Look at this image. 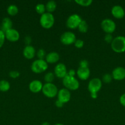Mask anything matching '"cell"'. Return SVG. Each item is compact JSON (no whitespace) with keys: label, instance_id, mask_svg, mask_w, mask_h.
<instances>
[{"label":"cell","instance_id":"obj_41","mask_svg":"<svg viewBox=\"0 0 125 125\" xmlns=\"http://www.w3.org/2000/svg\"></svg>","mask_w":125,"mask_h":125},{"label":"cell","instance_id":"obj_11","mask_svg":"<svg viewBox=\"0 0 125 125\" xmlns=\"http://www.w3.org/2000/svg\"><path fill=\"white\" fill-rule=\"evenodd\" d=\"M54 74L58 78L63 79L67 74V68L62 63H59L56 65L54 69Z\"/></svg>","mask_w":125,"mask_h":125},{"label":"cell","instance_id":"obj_35","mask_svg":"<svg viewBox=\"0 0 125 125\" xmlns=\"http://www.w3.org/2000/svg\"><path fill=\"white\" fill-rule=\"evenodd\" d=\"M55 106L58 108H61V107H63L64 104L61 101H60V100H56V101H55Z\"/></svg>","mask_w":125,"mask_h":125},{"label":"cell","instance_id":"obj_13","mask_svg":"<svg viewBox=\"0 0 125 125\" xmlns=\"http://www.w3.org/2000/svg\"><path fill=\"white\" fill-rule=\"evenodd\" d=\"M4 33L6 39L11 42H15L19 40L20 33L16 29L12 28Z\"/></svg>","mask_w":125,"mask_h":125},{"label":"cell","instance_id":"obj_2","mask_svg":"<svg viewBox=\"0 0 125 125\" xmlns=\"http://www.w3.org/2000/svg\"><path fill=\"white\" fill-rule=\"evenodd\" d=\"M39 22L43 28L49 29L53 26L55 23V17L52 13L45 12L40 15Z\"/></svg>","mask_w":125,"mask_h":125},{"label":"cell","instance_id":"obj_22","mask_svg":"<svg viewBox=\"0 0 125 125\" xmlns=\"http://www.w3.org/2000/svg\"><path fill=\"white\" fill-rule=\"evenodd\" d=\"M11 87V85L9 81L6 80H1L0 81V91L5 92L8 91Z\"/></svg>","mask_w":125,"mask_h":125},{"label":"cell","instance_id":"obj_8","mask_svg":"<svg viewBox=\"0 0 125 125\" xmlns=\"http://www.w3.org/2000/svg\"><path fill=\"white\" fill-rule=\"evenodd\" d=\"M102 86V80L99 78H94L89 81L88 84V89L89 93H96L101 89Z\"/></svg>","mask_w":125,"mask_h":125},{"label":"cell","instance_id":"obj_37","mask_svg":"<svg viewBox=\"0 0 125 125\" xmlns=\"http://www.w3.org/2000/svg\"><path fill=\"white\" fill-rule=\"evenodd\" d=\"M75 74H76V72H75L74 70H70L67 72V75L70 76L75 77Z\"/></svg>","mask_w":125,"mask_h":125},{"label":"cell","instance_id":"obj_40","mask_svg":"<svg viewBox=\"0 0 125 125\" xmlns=\"http://www.w3.org/2000/svg\"><path fill=\"white\" fill-rule=\"evenodd\" d=\"M55 125H64L61 124V123H56V124H55Z\"/></svg>","mask_w":125,"mask_h":125},{"label":"cell","instance_id":"obj_38","mask_svg":"<svg viewBox=\"0 0 125 125\" xmlns=\"http://www.w3.org/2000/svg\"><path fill=\"white\" fill-rule=\"evenodd\" d=\"M90 96L93 99H96L98 98V94H96V93H91Z\"/></svg>","mask_w":125,"mask_h":125},{"label":"cell","instance_id":"obj_24","mask_svg":"<svg viewBox=\"0 0 125 125\" xmlns=\"http://www.w3.org/2000/svg\"><path fill=\"white\" fill-rule=\"evenodd\" d=\"M35 10L37 13L41 15L45 13V10H46V9H45V5L42 3H38L36 6Z\"/></svg>","mask_w":125,"mask_h":125},{"label":"cell","instance_id":"obj_14","mask_svg":"<svg viewBox=\"0 0 125 125\" xmlns=\"http://www.w3.org/2000/svg\"><path fill=\"white\" fill-rule=\"evenodd\" d=\"M43 87V84L39 80H33L29 83V89L32 93L37 94L42 91Z\"/></svg>","mask_w":125,"mask_h":125},{"label":"cell","instance_id":"obj_6","mask_svg":"<svg viewBox=\"0 0 125 125\" xmlns=\"http://www.w3.org/2000/svg\"><path fill=\"white\" fill-rule=\"evenodd\" d=\"M82 21L80 16L76 13L71 15L66 20V26L68 28L74 29L78 28V25Z\"/></svg>","mask_w":125,"mask_h":125},{"label":"cell","instance_id":"obj_30","mask_svg":"<svg viewBox=\"0 0 125 125\" xmlns=\"http://www.w3.org/2000/svg\"><path fill=\"white\" fill-rule=\"evenodd\" d=\"M74 44V46H75L77 48L80 49L82 48L83 46V45H84V42L82 40H81V39H77Z\"/></svg>","mask_w":125,"mask_h":125},{"label":"cell","instance_id":"obj_20","mask_svg":"<svg viewBox=\"0 0 125 125\" xmlns=\"http://www.w3.org/2000/svg\"><path fill=\"white\" fill-rule=\"evenodd\" d=\"M56 7H57V5H56V2L53 0L48 1L45 4V9L47 11V12H49V13H51L53 12L56 10Z\"/></svg>","mask_w":125,"mask_h":125},{"label":"cell","instance_id":"obj_31","mask_svg":"<svg viewBox=\"0 0 125 125\" xmlns=\"http://www.w3.org/2000/svg\"><path fill=\"white\" fill-rule=\"evenodd\" d=\"M9 76L11 77L12 79H16V78H18L20 76V73L18 71L16 70H12L9 73Z\"/></svg>","mask_w":125,"mask_h":125},{"label":"cell","instance_id":"obj_25","mask_svg":"<svg viewBox=\"0 0 125 125\" xmlns=\"http://www.w3.org/2000/svg\"><path fill=\"white\" fill-rule=\"evenodd\" d=\"M54 79H55V74L51 72L47 73L44 76V81L46 82V83H52Z\"/></svg>","mask_w":125,"mask_h":125},{"label":"cell","instance_id":"obj_1","mask_svg":"<svg viewBox=\"0 0 125 125\" xmlns=\"http://www.w3.org/2000/svg\"><path fill=\"white\" fill-rule=\"evenodd\" d=\"M110 44L112 49L115 52L122 53L125 51V37H116L113 38V40Z\"/></svg>","mask_w":125,"mask_h":125},{"label":"cell","instance_id":"obj_4","mask_svg":"<svg viewBox=\"0 0 125 125\" xmlns=\"http://www.w3.org/2000/svg\"><path fill=\"white\" fill-rule=\"evenodd\" d=\"M48 67L49 65L45 60L37 59L32 63L31 69L32 72H34V73L39 74V73H42L45 72L47 70Z\"/></svg>","mask_w":125,"mask_h":125},{"label":"cell","instance_id":"obj_7","mask_svg":"<svg viewBox=\"0 0 125 125\" xmlns=\"http://www.w3.org/2000/svg\"><path fill=\"white\" fill-rule=\"evenodd\" d=\"M102 29L106 34H112L116 29V24L115 21L110 18L104 19L101 22Z\"/></svg>","mask_w":125,"mask_h":125},{"label":"cell","instance_id":"obj_26","mask_svg":"<svg viewBox=\"0 0 125 125\" xmlns=\"http://www.w3.org/2000/svg\"><path fill=\"white\" fill-rule=\"evenodd\" d=\"M75 2L79 6L83 7H88L93 2L92 0H75Z\"/></svg>","mask_w":125,"mask_h":125},{"label":"cell","instance_id":"obj_32","mask_svg":"<svg viewBox=\"0 0 125 125\" xmlns=\"http://www.w3.org/2000/svg\"><path fill=\"white\" fill-rule=\"evenodd\" d=\"M113 40V37L112 34H106L104 36V40L108 43H111Z\"/></svg>","mask_w":125,"mask_h":125},{"label":"cell","instance_id":"obj_9","mask_svg":"<svg viewBox=\"0 0 125 125\" xmlns=\"http://www.w3.org/2000/svg\"><path fill=\"white\" fill-rule=\"evenodd\" d=\"M76 39V36L72 32L66 31L61 34L60 37V41L61 43L64 45H71L74 43Z\"/></svg>","mask_w":125,"mask_h":125},{"label":"cell","instance_id":"obj_15","mask_svg":"<svg viewBox=\"0 0 125 125\" xmlns=\"http://www.w3.org/2000/svg\"><path fill=\"white\" fill-rule=\"evenodd\" d=\"M111 13L113 17L117 19H121L125 15V10L121 6H119V5L114 6L112 8Z\"/></svg>","mask_w":125,"mask_h":125},{"label":"cell","instance_id":"obj_10","mask_svg":"<svg viewBox=\"0 0 125 125\" xmlns=\"http://www.w3.org/2000/svg\"><path fill=\"white\" fill-rule=\"evenodd\" d=\"M57 100H60V101H61L64 104L67 103H68L70 101L71 95L69 90H67L66 88H62V89L58 90V92L57 94Z\"/></svg>","mask_w":125,"mask_h":125},{"label":"cell","instance_id":"obj_17","mask_svg":"<svg viewBox=\"0 0 125 125\" xmlns=\"http://www.w3.org/2000/svg\"><path fill=\"white\" fill-rule=\"evenodd\" d=\"M36 52L34 47L31 45H27L25 47L23 51V56L27 59H32L34 57Z\"/></svg>","mask_w":125,"mask_h":125},{"label":"cell","instance_id":"obj_12","mask_svg":"<svg viewBox=\"0 0 125 125\" xmlns=\"http://www.w3.org/2000/svg\"><path fill=\"white\" fill-rule=\"evenodd\" d=\"M113 79L116 81H122L125 79V68L122 67H117L114 68L112 73Z\"/></svg>","mask_w":125,"mask_h":125},{"label":"cell","instance_id":"obj_19","mask_svg":"<svg viewBox=\"0 0 125 125\" xmlns=\"http://www.w3.org/2000/svg\"><path fill=\"white\" fill-rule=\"evenodd\" d=\"M12 28V21L8 17H6V18H3L2 21V23H1V31L6 32L7 31L9 30V29Z\"/></svg>","mask_w":125,"mask_h":125},{"label":"cell","instance_id":"obj_36","mask_svg":"<svg viewBox=\"0 0 125 125\" xmlns=\"http://www.w3.org/2000/svg\"><path fill=\"white\" fill-rule=\"evenodd\" d=\"M25 43L27 45H30L31 42V38L29 36H26L25 38Z\"/></svg>","mask_w":125,"mask_h":125},{"label":"cell","instance_id":"obj_33","mask_svg":"<svg viewBox=\"0 0 125 125\" xmlns=\"http://www.w3.org/2000/svg\"><path fill=\"white\" fill-rule=\"evenodd\" d=\"M80 67H83V68H88V62L87 60H82L80 62Z\"/></svg>","mask_w":125,"mask_h":125},{"label":"cell","instance_id":"obj_23","mask_svg":"<svg viewBox=\"0 0 125 125\" xmlns=\"http://www.w3.org/2000/svg\"><path fill=\"white\" fill-rule=\"evenodd\" d=\"M78 29L80 32L82 33H86L88 31V23H87L85 20H82V21H81V23H80V24L78 26Z\"/></svg>","mask_w":125,"mask_h":125},{"label":"cell","instance_id":"obj_18","mask_svg":"<svg viewBox=\"0 0 125 125\" xmlns=\"http://www.w3.org/2000/svg\"><path fill=\"white\" fill-rule=\"evenodd\" d=\"M60 60V55L57 52L52 51L46 55L45 57V61L47 62V63H55L58 62Z\"/></svg>","mask_w":125,"mask_h":125},{"label":"cell","instance_id":"obj_21","mask_svg":"<svg viewBox=\"0 0 125 125\" xmlns=\"http://www.w3.org/2000/svg\"><path fill=\"white\" fill-rule=\"evenodd\" d=\"M7 12L9 15L15 16L18 13V8L16 5L11 4L7 9Z\"/></svg>","mask_w":125,"mask_h":125},{"label":"cell","instance_id":"obj_39","mask_svg":"<svg viewBox=\"0 0 125 125\" xmlns=\"http://www.w3.org/2000/svg\"><path fill=\"white\" fill-rule=\"evenodd\" d=\"M41 125H50V123H49L45 122H44V123H42Z\"/></svg>","mask_w":125,"mask_h":125},{"label":"cell","instance_id":"obj_16","mask_svg":"<svg viewBox=\"0 0 125 125\" xmlns=\"http://www.w3.org/2000/svg\"><path fill=\"white\" fill-rule=\"evenodd\" d=\"M77 75L80 79L82 81H85L89 78L90 76V70L89 68H83L80 67L77 69Z\"/></svg>","mask_w":125,"mask_h":125},{"label":"cell","instance_id":"obj_3","mask_svg":"<svg viewBox=\"0 0 125 125\" xmlns=\"http://www.w3.org/2000/svg\"><path fill=\"white\" fill-rule=\"evenodd\" d=\"M62 84L69 90H76L80 86L79 82L75 77L67 74L62 79Z\"/></svg>","mask_w":125,"mask_h":125},{"label":"cell","instance_id":"obj_28","mask_svg":"<svg viewBox=\"0 0 125 125\" xmlns=\"http://www.w3.org/2000/svg\"><path fill=\"white\" fill-rule=\"evenodd\" d=\"M112 74H109V73H105L102 77V81L104 83H105V84H109V83H110L112 81Z\"/></svg>","mask_w":125,"mask_h":125},{"label":"cell","instance_id":"obj_5","mask_svg":"<svg viewBox=\"0 0 125 125\" xmlns=\"http://www.w3.org/2000/svg\"><path fill=\"white\" fill-rule=\"evenodd\" d=\"M42 92L46 97L52 98L57 96L58 90L57 87L53 83H45L43 85Z\"/></svg>","mask_w":125,"mask_h":125},{"label":"cell","instance_id":"obj_29","mask_svg":"<svg viewBox=\"0 0 125 125\" xmlns=\"http://www.w3.org/2000/svg\"><path fill=\"white\" fill-rule=\"evenodd\" d=\"M5 40H6L5 33L0 29V48L3 46Z\"/></svg>","mask_w":125,"mask_h":125},{"label":"cell","instance_id":"obj_27","mask_svg":"<svg viewBox=\"0 0 125 125\" xmlns=\"http://www.w3.org/2000/svg\"><path fill=\"white\" fill-rule=\"evenodd\" d=\"M37 57H38V59H42L44 60V59H45L46 57V52H45V50L44 49H39L38 51V52H36Z\"/></svg>","mask_w":125,"mask_h":125},{"label":"cell","instance_id":"obj_34","mask_svg":"<svg viewBox=\"0 0 125 125\" xmlns=\"http://www.w3.org/2000/svg\"><path fill=\"white\" fill-rule=\"evenodd\" d=\"M120 103L123 107H125V94L121 95L120 97Z\"/></svg>","mask_w":125,"mask_h":125}]
</instances>
